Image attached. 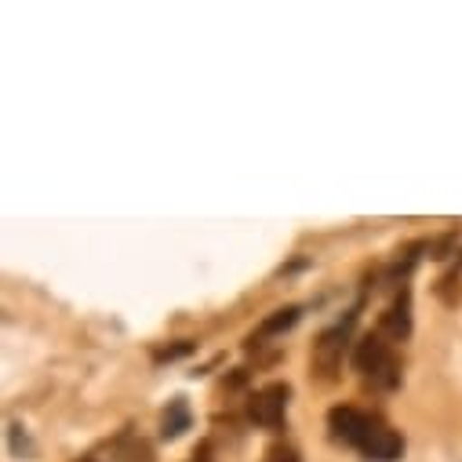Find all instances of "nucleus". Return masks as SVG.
I'll use <instances>...</instances> for the list:
<instances>
[{
    "label": "nucleus",
    "mask_w": 462,
    "mask_h": 462,
    "mask_svg": "<svg viewBox=\"0 0 462 462\" xmlns=\"http://www.w3.org/2000/svg\"><path fill=\"white\" fill-rule=\"evenodd\" d=\"M328 430L335 440L357 448L368 462H397L404 455V440L397 430H390L383 419L365 415L357 408H331L328 411Z\"/></svg>",
    "instance_id": "f257e3e1"
},
{
    "label": "nucleus",
    "mask_w": 462,
    "mask_h": 462,
    "mask_svg": "<svg viewBox=\"0 0 462 462\" xmlns=\"http://www.w3.org/2000/svg\"><path fill=\"white\" fill-rule=\"evenodd\" d=\"M354 368L379 390H393L401 383V368L397 357L390 350V342H383V335H365L354 350Z\"/></svg>",
    "instance_id": "f03ea898"
},
{
    "label": "nucleus",
    "mask_w": 462,
    "mask_h": 462,
    "mask_svg": "<svg viewBox=\"0 0 462 462\" xmlns=\"http://www.w3.org/2000/svg\"><path fill=\"white\" fill-rule=\"evenodd\" d=\"M350 328H354V317L346 320V324H338V328H331V331H324V335L313 342V372H317L324 383H331V379H335V372H338V365H342V354H346V338H350Z\"/></svg>",
    "instance_id": "7ed1b4c3"
},
{
    "label": "nucleus",
    "mask_w": 462,
    "mask_h": 462,
    "mask_svg": "<svg viewBox=\"0 0 462 462\" xmlns=\"http://www.w3.org/2000/svg\"><path fill=\"white\" fill-rule=\"evenodd\" d=\"M288 397H291V390L284 383H273V386L259 390L252 397V404H248L252 422H259L266 430H281L284 426V411H288Z\"/></svg>",
    "instance_id": "20e7f679"
},
{
    "label": "nucleus",
    "mask_w": 462,
    "mask_h": 462,
    "mask_svg": "<svg viewBox=\"0 0 462 462\" xmlns=\"http://www.w3.org/2000/svg\"><path fill=\"white\" fill-rule=\"evenodd\" d=\"M383 331L390 338H408V331H411V295L408 291H401L390 302V310L383 313Z\"/></svg>",
    "instance_id": "39448f33"
},
{
    "label": "nucleus",
    "mask_w": 462,
    "mask_h": 462,
    "mask_svg": "<svg viewBox=\"0 0 462 462\" xmlns=\"http://www.w3.org/2000/svg\"><path fill=\"white\" fill-rule=\"evenodd\" d=\"M182 430H189V404H186L182 397H175V401L168 404L164 419H161V433H164L168 440H175Z\"/></svg>",
    "instance_id": "423d86ee"
},
{
    "label": "nucleus",
    "mask_w": 462,
    "mask_h": 462,
    "mask_svg": "<svg viewBox=\"0 0 462 462\" xmlns=\"http://www.w3.org/2000/svg\"><path fill=\"white\" fill-rule=\"evenodd\" d=\"M295 320H299V306L277 310L273 317H266V320H263V328H259V338H263V335H281V331H288Z\"/></svg>",
    "instance_id": "0eeeda50"
},
{
    "label": "nucleus",
    "mask_w": 462,
    "mask_h": 462,
    "mask_svg": "<svg viewBox=\"0 0 462 462\" xmlns=\"http://www.w3.org/2000/svg\"><path fill=\"white\" fill-rule=\"evenodd\" d=\"M263 462H302V458H299V451L291 444H270Z\"/></svg>",
    "instance_id": "6e6552de"
},
{
    "label": "nucleus",
    "mask_w": 462,
    "mask_h": 462,
    "mask_svg": "<svg viewBox=\"0 0 462 462\" xmlns=\"http://www.w3.org/2000/svg\"><path fill=\"white\" fill-rule=\"evenodd\" d=\"M193 350L189 342H179V346H164V350H153V361L157 365H164V361H175V357H186Z\"/></svg>",
    "instance_id": "1a4fd4ad"
},
{
    "label": "nucleus",
    "mask_w": 462,
    "mask_h": 462,
    "mask_svg": "<svg viewBox=\"0 0 462 462\" xmlns=\"http://www.w3.org/2000/svg\"><path fill=\"white\" fill-rule=\"evenodd\" d=\"M193 458H197V462H211V458H208V448H200V455H193Z\"/></svg>",
    "instance_id": "9d476101"
},
{
    "label": "nucleus",
    "mask_w": 462,
    "mask_h": 462,
    "mask_svg": "<svg viewBox=\"0 0 462 462\" xmlns=\"http://www.w3.org/2000/svg\"><path fill=\"white\" fill-rule=\"evenodd\" d=\"M80 462H91V458H80Z\"/></svg>",
    "instance_id": "9b49d317"
}]
</instances>
